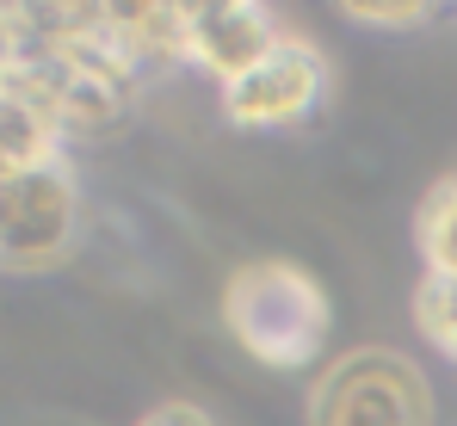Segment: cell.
<instances>
[{
  "label": "cell",
  "mask_w": 457,
  "mask_h": 426,
  "mask_svg": "<svg viewBox=\"0 0 457 426\" xmlns=\"http://www.w3.org/2000/svg\"><path fill=\"white\" fill-rule=\"evenodd\" d=\"M12 69V38H6V6H0V80Z\"/></svg>",
  "instance_id": "9c48e42d"
},
{
  "label": "cell",
  "mask_w": 457,
  "mask_h": 426,
  "mask_svg": "<svg viewBox=\"0 0 457 426\" xmlns=\"http://www.w3.org/2000/svg\"><path fill=\"white\" fill-rule=\"evenodd\" d=\"M285 38L291 31L272 6H186V63L217 87L260 69Z\"/></svg>",
  "instance_id": "5b68a950"
},
{
  "label": "cell",
  "mask_w": 457,
  "mask_h": 426,
  "mask_svg": "<svg viewBox=\"0 0 457 426\" xmlns=\"http://www.w3.org/2000/svg\"><path fill=\"white\" fill-rule=\"evenodd\" d=\"M328 99V63L303 38H285L260 69L223 87V112L241 130H291Z\"/></svg>",
  "instance_id": "277c9868"
},
{
  "label": "cell",
  "mask_w": 457,
  "mask_h": 426,
  "mask_svg": "<svg viewBox=\"0 0 457 426\" xmlns=\"http://www.w3.org/2000/svg\"><path fill=\"white\" fill-rule=\"evenodd\" d=\"M346 19L353 25H427V19H439L433 6H346Z\"/></svg>",
  "instance_id": "52a82bcc"
},
{
  "label": "cell",
  "mask_w": 457,
  "mask_h": 426,
  "mask_svg": "<svg viewBox=\"0 0 457 426\" xmlns=\"http://www.w3.org/2000/svg\"><path fill=\"white\" fill-rule=\"evenodd\" d=\"M414 235H420V260H427V279L457 284V180L433 186L427 205L414 216Z\"/></svg>",
  "instance_id": "8992f818"
},
{
  "label": "cell",
  "mask_w": 457,
  "mask_h": 426,
  "mask_svg": "<svg viewBox=\"0 0 457 426\" xmlns=\"http://www.w3.org/2000/svg\"><path fill=\"white\" fill-rule=\"evenodd\" d=\"M223 328L272 371H303L328 347L334 309L315 272L291 260H253L223 290Z\"/></svg>",
  "instance_id": "6da1fadb"
},
{
  "label": "cell",
  "mask_w": 457,
  "mask_h": 426,
  "mask_svg": "<svg viewBox=\"0 0 457 426\" xmlns=\"http://www.w3.org/2000/svg\"><path fill=\"white\" fill-rule=\"evenodd\" d=\"M143 426H217V421H211V414H198V408H179V402H173V408H154Z\"/></svg>",
  "instance_id": "ba28073f"
},
{
  "label": "cell",
  "mask_w": 457,
  "mask_h": 426,
  "mask_svg": "<svg viewBox=\"0 0 457 426\" xmlns=\"http://www.w3.org/2000/svg\"><path fill=\"white\" fill-rule=\"evenodd\" d=\"M80 235V186L62 161L25 167L0 180V266L6 272H44L56 266Z\"/></svg>",
  "instance_id": "3957f363"
},
{
  "label": "cell",
  "mask_w": 457,
  "mask_h": 426,
  "mask_svg": "<svg viewBox=\"0 0 457 426\" xmlns=\"http://www.w3.org/2000/svg\"><path fill=\"white\" fill-rule=\"evenodd\" d=\"M309 426H433V389L414 358L371 347L315 383Z\"/></svg>",
  "instance_id": "7a4b0ae2"
}]
</instances>
